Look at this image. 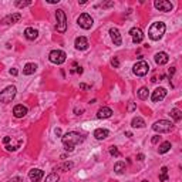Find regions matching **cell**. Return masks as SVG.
Instances as JSON below:
<instances>
[{
	"instance_id": "1",
	"label": "cell",
	"mask_w": 182,
	"mask_h": 182,
	"mask_svg": "<svg viewBox=\"0 0 182 182\" xmlns=\"http://www.w3.org/2000/svg\"><path fill=\"white\" fill-rule=\"evenodd\" d=\"M84 140H86V137H84L83 134L75 132V131H70V132L63 135V140H61V141H63L64 149H66L67 152H73L74 148H75V145L84 142Z\"/></svg>"
},
{
	"instance_id": "2",
	"label": "cell",
	"mask_w": 182,
	"mask_h": 182,
	"mask_svg": "<svg viewBox=\"0 0 182 182\" xmlns=\"http://www.w3.org/2000/svg\"><path fill=\"white\" fill-rule=\"evenodd\" d=\"M165 29H167V27H165V23H162V22L152 23V26L149 27V30H148L149 38L154 41H158L160 38H162V36L165 34Z\"/></svg>"
},
{
	"instance_id": "3",
	"label": "cell",
	"mask_w": 182,
	"mask_h": 182,
	"mask_svg": "<svg viewBox=\"0 0 182 182\" xmlns=\"http://www.w3.org/2000/svg\"><path fill=\"white\" fill-rule=\"evenodd\" d=\"M16 93H17V88L14 86H9L0 93V101L4 103V104H7V103H11V101L14 100L16 97Z\"/></svg>"
},
{
	"instance_id": "4",
	"label": "cell",
	"mask_w": 182,
	"mask_h": 182,
	"mask_svg": "<svg viewBox=\"0 0 182 182\" xmlns=\"http://www.w3.org/2000/svg\"><path fill=\"white\" fill-rule=\"evenodd\" d=\"M152 130L155 131V132H160V134H162V132H169V131L174 130V124H172L171 121H168V119H160V121H156L152 125Z\"/></svg>"
},
{
	"instance_id": "5",
	"label": "cell",
	"mask_w": 182,
	"mask_h": 182,
	"mask_svg": "<svg viewBox=\"0 0 182 182\" xmlns=\"http://www.w3.org/2000/svg\"><path fill=\"white\" fill-rule=\"evenodd\" d=\"M56 19H57V24H56V29L59 33H64L67 30V17H66V13L64 10L59 9L56 11Z\"/></svg>"
},
{
	"instance_id": "6",
	"label": "cell",
	"mask_w": 182,
	"mask_h": 182,
	"mask_svg": "<svg viewBox=\"0 0 182 182\" xmlns=\"http://www.w3.org/2000/svg\"><path fill=\"white\" fill-rule=\"evenodd\" d=\"M67 59V54L63 51V50H53L48 54V60L51 61L53 64H63Z\"/></svg>"
},
{
	"instance_id": "7",
	"label": "cell",
	"mask_w": 182,
	"mask_h": 182,
	"mask_svg": "<svg viewBox=\"0 0 182 182\" xmlns=\"http://www.w3.org/2000/svg\"><path fill=\"white\" fill-rule=\"evenodd\" d=\"M77 23H78V26L81 27V29L90 30L91 27H93V24H94V20H93V17H91L90 14H87V13H83V14L78 16Z\"/></svg>"
},
{
	"instance_id": "8",
	"label": "cell",
	"mask_w": 182,
	"mask_h": 182,
	"mask_svg": "<svg viewBox=\"0 0 182 182\" xmlns=\"http://www.w3.org/2000/svg\"><path fill=\"white\" fill-rule=\"evenodd\" d=\"M132 71H134V74H135V75H138V77H144V75L148 74L149 66H148V63H147V61L141 60V61H138V63L134 66Z\"/></svg>"
},
{
	"instance_id": "9",
	"label": "cell",
	"mask_w": 182,
	"mask_h": 182,
	"mask_svg": "<svg viewBox=\"0 0 182 182\" xmlns=\"http://www.w3.org/2000/svg\"><path fill=\"white\" fill-rule=\"evenodd\" d=\"M154 6L160 11H165V13H168V11H171L174 9V4L171 2H168V0H155Z\"/></svg>"
},
{
	"instance_id": "10",
	"label": "cell",
	"mask_w": 182,
	"mask_h": 182,
	"mask_svg": "<svg viewBox=\"0 0 182 182\" xmlns=\"http://www.w3.org/2000/svg\"><path fill=\"white\" fill-rule=\"evenodd\" d=\"M130 34H131L132 41H134L135 44H140V43H142V40H144V33H142L141 29H138V27H132V29L130 30Z\"/></svg>"
},
{
	"instance_id": "11",
	"label": "cell",
	"mask_w": 182,
	"mask_h": 182,
	"mask_svg": "<svg viewBox=\"0 0 182 182\" xmlns=\"http://www.w3.org/2000/svg\"><path fill=\"white\" fill-rule=\"evenodd\" d=\"M165 97H167V90L164 88V87H158L152 93V95H151V100L154 103H158V101H162Z\"/></svg>"
},
{
	"instance_id": "12",
	"label": "cell",
	"mask_w": 182,
	"mask_h": 182,
	"mask_svg": "<svg viewBox=\"0 0 182 182\" xmlns=\"http://www.w3.org/2000/svg\"><path fill=\"white\" fill-rule=\"evenodd\" d=\"M20 19H22V14L20 13H13V14H9L6 16V17H3L2 19V24H14V23L20 22Z\"/></svg>"
},
{
	"instance_id": "13",
	"label": "cell",
	"mask_w": 182,
	"mask_h": 182,
	"mask_svg": "<svg viewBox=\"0 0 182 182\" xmlns=\"http://www.w3.org/2000/svg\"><path fill=\"white\" fill-rule=\"evenodd\" d=\"M43 176H44V172L41 169H38V168H34V169H31L29 172V178L31 182H40Z\"/></svg>"
},
{
	"instance_id": "14",
	"label": "cell",
	"mask_w": 182,
	"mask_h": 182,
	"mask_svg": "<svg viewBox=\"0 0 182 182\" xmlns=\"http://www.w3.org/2000/svg\"><path fill=\"white\" fill-rule=\"evenodd\" d=\"M27 107L26 105H23V104H19V105H16L14 108H13V114H14L16 118H23L24 115L27 114Z\"/></svg>"
},
{
	"instance_id": "15",
	"label": "cell",
	"mask_w": 182,
	"mask_h": 182,
	"mask_svg": "<svg viewBox=\"0 0 182 182\" xmlns=\"http://www.w3.org/2000/svg\"><path fill=\"white\" fill-rule=\"evenodd\" d=\"M110 36H111V40L114 41L115 46H121V43H123V38H121V34H119L118 29H110Z\"/></svg>"
},
{
	"instance_id": "16",
	"label": "cell",
	"mask_w": 182,
	"mask_h": 182,
	"mask_svg": "<svg viewBox=\"0 0 182 182\" xmlns=\"http://www.w3.org/2000/svg\"><path fill=\"white\" fill-rule=\"evenodd\" d=\"M74 46H75V48L77 50H87L88 48V41H87V38L86 37H77L75 38V41H74Z\"/></svg>"
},
{
	"instance_id": "17",
	"label": "cell",
	"mask_w": 182,
	"mask_h": 182,
	"mask_svg": "<svg viewBox=\"0 0 182 182\" xmlns=\"http://www.w3.org/2000/svg\"><path fill=\"white\" fill-rule=\"evenodd\" d=\"M168 61H169V57H168L167 53L160 51L155 54V63L158 64V66H164V64H167Z\"/></svg>"
},
{
	"instance_id": "18",
	"label": "cell",
	"mask_w": 182,
	"mask_h": 182,
	"mask_svg": "<svg viewBox=\"0 0 182 182\" xmlns=\"http://www.w3.org/2000/svg\"><path fill=\"white\" fill-rule=\"evenodd\" d=\"M112 115V110L108 107H101L97 112V118H110Z\"/></svg>"
},
{
	"instance_id": "19",
	"label": "cell",
	"mask_w": 182,
	"mask_h": 182,
	"mask_svg": "<svg viewBox=\"0 0 182 182\" xmlns=\"http://www.w3.org/2000/svg\"><path fill=\"white\" fill-rule=\"evenodd\" d=\"M24 36H26L27 40H36L38 37V31L36 29H33V27H27L24 30Z\"/></svg>"
},
{
	"instance_id": "20",
	"label": "cell",
	"mask_w": 182,
	"mask_h": 182,
	"mask_svg": "<svg viewBox=\"0 0 182 182\" xmlns=\"http://www.w3.org/2000/svg\"><path fill=\"white\" fill-rule=\"evenodd\" d=\"M36 70H37V66L34 63H27L26 66H24V68H23V74L24 75H31L36 73Z\"/></svg>"
},
{
	"instance_id": "21",
	"label": "cell",
	"mask_w": 182,
	"mask_h": 182,
	"mask_svg": "<svg viewBox=\"0 0 182 182\" xmlns=\"http://www.w3.org/2000/svg\"><path fill=\"white\" fill-rule=\"evenodd\" d=\"M108 135H110V132H108V130H105V128H97V130L94 131V137H95L97 140H105Z\"/></svg>"
},
{
	"instance_id": "22",
	"label": "cell",
	"mask_w": 182,
	"mask_h": 182,
	"mask_svg": "<svg viewBox=\"0 0 182 182\" xmlns=\"http://www.w3.org/2000/svg\"><path fill=\"white\" fill-rule=\"evenodd\" d=\"M131 127H132V128H144L145 121L141 117H135V118H132V121H131Z\"/></svg>"
},
{
	"instance_id": "23",
	"label": "cell",
	"mask_w": 182,
	"mask_h": 182,
	"mask_svg": "<svg viewBox=\"0 0 182 182\" xmlns=\"http://www.w3.org/2000/svg\"><path fill=\"white\" fill-rule=\"evenodd\" d=\"M114 171L117 172L118 175L124 174V172H125V162H123V161H118V162L114 165Z\"/></svg>"
},
{
	"instance_id": "24",
	"label": "cell",
	"mask_w": 182,
	"mask_h": 182,
	"mask_svg": "<svg viewBox=\"0 0 182 182\" xmlns=\"http://www.w3.org/2000/svg\"><path fill=\"white\" fill-rule=\"evenodd\" d=\"M169 115H171L175 121H179V119L182 118V112H181V110H179V108H172L171 112H169Z\"/></svg>"
},
{
	"instance_id": "25",
	"label": "cell",
	"mask_w": 182,
	"mask_h": 182,
	"mask_svg": "<svg viewBox=\"0 0 182 182\" xmlns=\"http://www.w3.org/2000/svg\"><path fill=\"white\" fill-rule=\"evenodd\" d=\"M169 149H171V142L165 141V142H162V144L160 145V148H158V152H160V154H165V152H168Z\"/></svg>"
},
{
	"instance_id": "26",
	"label": "cell",
	"mask_w": 182,
	"mask_h": 182,
	"mask_svg": "<svg viewBox=\"0 0 182 182\" xmlns=\"http://www.w3.org/2000/svg\"><path fill=\"white\" fill-rule=\"evenodd\" d=\"M137 94L141 100H147V98H148V88H147V87H141V88L137 91Z\"/></svg>"
},
{
	"instance_id": "27",
	"label": "cell",
	"mask_w": 182,
	"mask_h": 182,
	"mask_svg": "<svg viewBox=\"0 0 182 182\" xmlns=\"http://www.w3.org/2000/svg\"><path fill=\"white\" fill-rule=\"evenodd\" d=\"M160 181L161 182H165L168 181V168L167 167H162L160 171Z\"/></svg>"
},
{
	"instance_id": "28",
	"label": "cell",
	"mask_w": 182,
	"mask_h": 182,
	"mask_svg": "<svg viewBox=\"0 0 182 182\" xmlns=\"http://www.w3.org/2000/svg\"><path fill=\"white\" fill-rule=\"evenodd\" d=\"M60 181V176H59V174H56V172H53V174H50L46 178V182H59Z\"/></svg>"
},
{
	"instance_id": "29",
	"label": "cell",
	"mask_w": 182,
	"mask_h": 182,
	"mask_svg": "<svg viewBox=\"0 0 182 182\" xmlns=\"http://www.w3.org/2000/svg\"><path fill=\"white\" fill-rule=\"evenodd\" d=\"M74 167V164L73 162H64V164H61V165H60L59 167V169H61V171H68V169H71V168Z\"/></svg>"
},
{
	"instance_id": "30",
	"label": "cell",
	"mask_w": 182,
	"mask_h": 182,
	"mask_svg": "<svg viewBox=\"0 0 182 182\" xmlns=\"http://www.w3.org/2000/svg\"><path fill=\"white\" fill-rule=\"evenodd\" d=\"M110 154H111L112 156H119V151H118V148L117 147H110Z\"/></svg>"
},
{
	"instance_id": "31",
	"label": "cell",
	"mask_w": 182,
	"mask_h": 182,
	"mask_svg": "<svg viewBox=\"0 0 182 182\" xmlns=\"http://www.w3.org/2000/svg\"><path fill=\"white\" fill-rule=\"evenodd\" d=\"M30 4H31L30 0H27V2H16V6H17V7H26V6H30Z\"/></svg>"
},
{
	"instance_id": "32",
	"label": "cell",
	"mask_w": 182,
	"mask_h": 182,
	"mask_svg": "<svg viewBox=\"0 0 182 182\" xmlns=\"http://www.w3.org/2000/svg\"><path fill=\"white\" fill-rule=\"evenodd\" d=\"M111 66H112L114 68H118V67H119V60L117 59V57H114V59L111 60Z\"/></svg>"
},
{
	"instance_id": "33",
	"label": "cell",
	"mask_w": 182,
	"mask_h": 182,
	"mask_svg": "<svg viewBox=\"0 0 182 182\" xmlns=\"http://www.w3.org/2000/svg\"><path fill=\"white\" fill-rule=\"evenodd\" d=\"M111 6H114V2H107V3H101V7H103V9L111 7Z\"/></svg>"
},
{
	"instance_id": "34",
	"label": "cell",
	"mask_w": 182,
	"mask_h": 182,
	"mask_svg": "<svg viewBox=\"0 0 182 182\" xmlns=\"http://www.w3.org/2000/svg\"><path fill=\"white\" fill-rule=\"evenodd\" d=\"M7 182H23V178H20V176H14V178L9 179Z\"/></svg>"
},
{
	"instance_id": "35",
	"label": "cell",
	"mask_w": 182,
	"mask_h": 182,
	"mask_svg": "<svg viewBox=\"0 0 182 182\" xmlns=\"http://www.w3.org/2000/svg\"><path fill=\"white\" fill-rule=\"evenodd\" d=\"M10 142H11V137H4V138H3V144H4V145L10 144Z\"/></svg>"
},
{
	"instance_id": "36",
	"label": "cell",
	"mask_w": 182,
	"mask_h": 182,
	"mask_svg": "<svg viewBox=\"0 0 182 182\" xmlns=\"http://www.w3.org/2000/svg\"><path fill=\"white\" fill-rule=\"evenodd\" d=\"M135 110V104L134 103H130V104H128V111H134Z\"/></svg>"
},
{
	"instance_id": "37",
	"label": "cell",
	"mask_w": 182,
	"mask_h": 182,
	"mask_svg": "<svg viewBox=\"0 0 182 182\" xmlns=\"http://www.w3.org/2000/svg\"><path fill=\"white\" fill-rule=\"evenodd\" d=\"M10 74H11V75H14V77H16V75L19 74V71L16 70V68H10Z\"/></svg>"
},
{
	"instance_id": "38",
	"label": "cell",
	"mask_w": 182,
	"mask_h": 182,
	"mask_svg": "<svg viewBox=\"0 0 182 182\" xmlns=\"http://www.w3.org/2000/svg\"><path fill=\"white\" fill-rule=\"evenodd\" d=\"M160 135H155V137H152V144H156V142L160 141Z\"/></svg>"
},
{
	"instance_id": "39",
	"label": "cell",
	"mask_w": 182,
	"mask_h": 182,
	"mask_svg": "<svg viewBox=\"0 0 182 182\" xmlns=\"http://www.w3.org/2000/svg\"><path fill=\"white\" fill-rule=\"evenodd\" d=\"M137 160H138V161H144V160H145L144 154H138V155H137Z\"/></svg>"
},
{
	"instance_id": "40",
	"label": "cell",
	"mask_w": 182,
	"mask_h": 182,
	"mask_svg": "<svg viewBox=\"0 0 182 182\" xmlns=\"http://www.w3.org/2000/svg\"><path fill=\"white\" fill-rule=\"evenodd\" d=\"M80 88H84V90H90L91 87L90 86H86V84H80Z\"/></svg>"
},
{
	"instance_id": "41",
	"label": "cell",
	"mask_w": 182,
	"mask_h": 182,
	"mask_svg": "<svg viewBox=\"0 0 182 182\" xmlns=\"http://www.w3.org/2000/svg\"><path fill=\"white\" fill-rule=\"evenodd\" d=\"M174 73H175V67H171V68H169V77H172Z\"/></svg>"
},
{
	"instance_id": "42",
	"label": "cell",
	"mask_w": 182,
	"mask_h": 182,
	"mask_svg": "<svg viewBox=\"0 0 182 182\" xmlns=\"http://www.w3.org/2000/svg\"><path fill=\"white\" fill-rule=\"evenodd\" d=\"M54 132H56V135H61V130H60V128H56V130H54Z\"/></svg>"
},
{
	"instance_id": "43",
	"label": "cell",
	"mask_w": 182,
	"mask_h": 182,
	"mask_svg": "<svg viewBox=\"0 0 182 182\" xmlns=\"http://www.w3.org/2000/svg\"><path fill=\"white\" fill-rule=\"evenodd\" d=\"M74 111L77 112V115H80V112H83V111H84V110H83V108H80V110H78V108H75Z\"/></svg>"
},
{
	"instance_id": "44",
	"label": "cell",
	"mask_w": 182,
	"mask_h": 182,
	"mask_svg": "<svg viewBox=\"0 0 182 182\" xmlns=\"http://www.w3.org/2000/svg\"><path fill=\"white\" fill-rule=\"evenodd\" d=\"M60 0H48V3H51V4H54V3H59Z\"/></svg>"
},
{
	"instance_id": "45",
	"label": "cell",
	"mask_w": 182,
	"mask_h": 182,
	"mask_svg": "<svg viewBox=\"0 0 182 182\" xmlns=\"http://www.w3.org/2000/svg\"><path fill=\"white\" fill-rule=\"evenodd\" d=\"M141 182H148V181H141Z\"/></svg>"
}]
</instances>
